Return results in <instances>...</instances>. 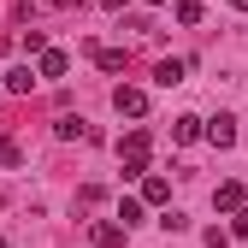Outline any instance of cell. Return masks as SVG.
<instances>
[{"instance_id": "obj_3", "label": "cell", "mask_w": 248, "mask_h": 248, "mask_svg": "<svg viewBox=\"0 0 248 248\" xmlns=\"http://www.w3.org/2000/svg\"><path fill=\"white\" fill-rule=\"evenodd\" d=\"M207 142H213V148H231V142H236V118H231V112L207 118Z\"/></svg>"}, {"instance_id": "obj_12", "label": "cell", "mask_w": 248, "mask_h": 248, "mask_svg": "<svg viewBox=\"0 0 248 248\" xmlns=\"http://www.w3.org/2000/svg\"><path fill=\"white\" fill-rule=\"evenodd\" d=\"M53 136H59V142H71V136H89V124L65 112V118H59V124H53Z\"/></svg>"}, {"instance_id": "obj_18", "label": "cell", "mask_w": 248, "mask_h": 248, "mask_svg": "<svg viewBox=\"0 0 248 248\" xmlns=\"http://www.w3.org/2000/svg\"><path fill=\"white\" fill-rule=\"evenodd\" d=\"M0 248H6V236H0Z\"/></svg>"}, {"instance_id": "obj_15", "label": "cell", "mask_w": 248, "mask_h": 248, "mask_svg": "<svg viewBox=\"0 0 248 248\" xmlns=\"http://www.w3.org/2000/svg\"><path fill=\"white\" fill-rule=\"evenodd\" d=\"M231 236H248V207H236V225H231Z\"/></svg>"}, {"instance_id": "obj_4", "label": "cell", "mask_w": 248, "mask_h": 248, "mask_svg": "<svg viewBox=\"0 0 248 248\" xmlns=\"http://www.w3.org/2000/svg\"><path fill=\"white\" fill-rule=\"evenodd\" d=\"M124 231H130V225H112V219H95V225H89L95 248H118V242H124Z\"/></svg>"}, {"instance_id": "obj_5", "label": "cell", "mask_w": 248, "mask_h": 248, "mask_svg": "<svg viewBox=\"0 0 248 248\" xmlns=\"http://www.w3.org/2000/svg\"><path fill=\"white\" fill-rule=\"evenodd\" d=\"M195 136H207V118H195V112L171 118V142H195Z\"/></svg>"}, {"instance_id": "obj_2", "label": "cell", "mask_w": 248, "mask_h": 248, "mask_svg": "<svg viewBox=\"0 0 248 248\" xmlns=\"http://www.w3.org/2000/svg\"><path fill=\"white\" fill-rule=\"evenodd\" d=\"M112 107H118V118H142V112H148V95L130 89V83H118V89H112Z\"/></svg>"}, {"instance_id": "obj_7", "label": "cell", "mask_w": 248, "mask_h": 248, "mask_svg": "<svg viewBox=\"0 0 248 248\" xmlns=\"http://www.w3.org/2000/svg\"><path fill=\"white\" fill-rule=\"evenodd\" d=\"M183 71H189V59H160V65H154V83L171 89V83H183Z\"/></svg>"}, {"instance_id": "obj_8", "label": "cell", "mask_w": 248, "mask_h": 248, "mask_svg": "<svg viewBox=\"0 0 248 248\" xmlns=\"http://www.w3.org/2000/svg\"><path fill=\"white\" fill-rule=\"evenodd\" d=\"M142 201H148V207H166V201H171V183H166V177H142Z\"/></svg>"}, {"instance_id": "obj_14", "label": "cell", "mask_w": 248, "mask_h": 248, "mask_svg": "<svg viewBox=\"0 0 248 248\" xmlns=\"http://www.w3.org/2000/svg\"><path fill=\"white\" fill-rule=\"evenodd\" d=\"M95 65L101 71H124V47H95Z\"/></svg>"}, {"instance_id": "obj_10", "label": "cell", "mask_w": 248, "mask_h": 248, "mask_svg": "<svg viewBox=\"0 0 248 248\" xmlns=\"http://www.w3.org/2000/svg\"><path fill=\"white\" fill-rule=\"evenodd\" d=\"M36 77H42V71H30V65H12V71H6V89H12V95H30V89H36Z\"/></svg>"}, {"instance_id": "obj_9", "label": "cell", "mask_w": 248, "mask_h": 248, "mask_svg": "<svg viewBox=\"0 0 248 248\" xmlns=\"http://www.w3.org/2000/svg\"><path fill=\"white\" fill-rule=\"evenodd\" d=\"M213 207H219V213H236L242 207V183H219V189H213Z\"/></svg>"}, {"instance_id": "obj_6", "label": "cell", "mask_w": 248, "mask_h": 248, "mask_svg": "<svg viewBox=\"0 0 248 248\" xmlns=\"http://www.w3.org/2000/svg\"><path fill=\"white\" fill-rule=\"evenodd\" d=\"M36 71H42V77H65V71H71V59L59 53V47H42V59H36Z\"/></svg>"}, {"instance_id": "obj_17", "label": "cell", "mask_w": 248, "mask_h": 248, "mask_svg": "<svg viewBox=\"0 0 248 248\" xmlns=\"http://www.w3.org/2000/svg\"><path fill=\"white\" fill-rule=\"evenodd\" d=\"M53 6H77V0H53Z\"/></svg>"}, {"instance_id": "obj_16", "label": "cell", "mask_w": 248, "mask_h": 248, "mask_svg": "<svg viewBox=\"0 0 248 248\" xmlns=\"http://www.w3.org/2000/svg\"><path fill=\"white\" fill-rule=\"evenodd\" d=\"M231 6H236V12H248V0H231Z\"/></svg>"}, {"instance_id": "obj_1", "label": "cell", "mask_w": 248, "mask_h": 248, "mask_svg": "<svg viewBox=\"0 0 248 248\" xmlns=\"http://www.w3.org/2000/svg\"><path fill=\"white\" fill-rule=\"evenodd\" d=\"M118 154H124V177H142V166H148V130H130L118 142Z\"/></svg>"}, {"instance_id": "obj_11", "label": "cell", "mask_w": 248, "mask_h": 248, "mask_svg": "<svg viewBox=\"0 0 248 248\" xmlns=\"http://www.w3.org/2000/svg\"><path fill=\"white\" fill-rule=\"evenodd\" d=\"M171 12H177V24H189V30H195L207 6H201V0H171Z\"/></svg>"}, {"instance_id": "obj_13", "label": "cell", "mask_w": 248, "mask_h": 248, "mask_svg": "<svg viewBox=\"0 0 248 248\" xmlns=\"http://www.w3.org/2000/svg\"><path fill=\"white\" fill-rule=\"evenodd\" d=\"M0 166H6V171H18V166H24V148H18L12 136H0Z\"/></svg>"}]
</instances>
